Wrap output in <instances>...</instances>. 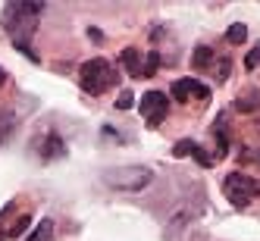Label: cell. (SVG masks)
I'll return each instance as SVG.
<instances>
[{"label":"cell","instance_id":"obj_1","mask_svg":"<svg viewBox=\"0 0 260 241\" xmlns=\"http://www.w3.org/2000/svg\"><path fill=\"white\" fill-rule=\"evenodd\" d=\"M41 13H44V4H28V0H16V4H7L4 10V28L10 35V41L28 60H38V53L31 50V38H35Z\"/></svg>","mask_w":260,"mask_h":241},{"label":"cell","instance_id":"obj_2","mask_svg":"<svg viewBox=\"0 0 260 241\" xmlns=\"http://www.w3.org/2000/svg\"><path fill=\"white\" fill-rule=\"evenodd\" d=\"M104 182H107L113 191H128V194H138V191H144L147 185L154 182V169H151V166H141V163L110 166V169H104Z\"/></svg>","mask_w":260,"mask_h":241},{"label":"cell","instance_id":"obj_3","mask_svg":"<svg viewBox=\"0 0 260 241\" xmlns=\"http://www.w3.org/2000/svg\"><path fill=\"white\" fill-rule=\"evenodd\" d=\"M79 85H82L85 94L98 97V94H104V91H110V88L116 85V69L110 66L104 57H94V60L82 63V69H79Z\"/></svg>","mask_w":260,"mask_h":241},{"label":"cell","instance_id":"obj_4","mask_svg":"<svg viewBox=\"0 0 260 241\" xmlns=\"http://www.w3.org/2000/svg\"><path fill=\"white\" fill-rule=\"evenodd\" d=\"M222 194L232 207H251V203L260 197V182L254 176L245 173H229L226 182H222Z\"/></svg>","mask_w":260,"mask_h":241},{"label":"cell","instance_id":"obj_5","mask_svg":"<svg viewBox=\"0 0 260 241\" xmlns=\"http://www.w3.org/2000/svg\"><path fill=\"white\" fill-rule=\"evenodd\" d=\"M170 97L179 104H191V100H207L210 97V88L198 82V79H176L170 88Z\"/></svg>","mask_w":260,"mask_h":241},{"label":"cell","instance_id":"obj_6","mask_svg":"<svg viewBox=\"0 0 260 241\" xmlns=\"http://www.w3.org/2000/svg\"><path fill=\"white\" fill-rule=\"evenodd\" d=\"M138 110L147 119V125H160L163 116H166V110H170V100H166L163 91H147V94L141 97V104H138Z\"/></svg>","mask_w":260,"mask_h":241},{"label":"cell","instance_id":"obj_7","mask_svg":"<svg viewBox=\"0 0 260 241\" xmlns=\"http://www.w3.org/2000/svg\"><path fill=\"white\" fill-rule=\"evenodd\" d=\"M38 157L44 160V163H53V160H63L66 157V141L60 138V132H50L38 141Z\"/></svg>","mask_w":260,"mask_h":241},{"label":"cell","instance_id":"obj_8","mask_svg":"<svg viewBox=\"0 0 260 241\" xmlns=\"http://www.w3.org/2000/svg\"><path fill=\"white\" fill-rule=\"evenodd\" d=\"M122 66L128 69V76H132V79H141V69H144L141 50H138V47H125V50H122Z\"/></svg>","mask_w":260,"mask_h":241},{"label":"cell","instance_id":"obj_9","mask_svg":"<svg viewBox=\"0 0 260 241\" xmlns=\"http://www.w3.org/2000/svg\"><path fill=\"white\" fill-rule=\"evenodd\" d=\"M213 63V50L207 47V44H201V47H194V53H191V69H207Z\"/></svg>","mask_w":260,"mask_h":241},{"label":"cell","instance_id":"obj_10","mask_svg":"<svg viewBox=\"0 0 260 241\" xmlns=\"http://www.w3.org/2000/svg\"><path fill=\"white\" fill-rule=\"evenodd\" d=\"M25 241H53V219H41Z\"/></svg>","mask_w":260,"mask_h":241},{"label":"cell","instance_id":"obj_11","mask_svg":"<svg viewBox=\"0 0 260 241\" xmlns=\"http://www.w3.org/2000/svg\"><path fill=\"white\" fill-rule=\"evenodd\" d=\"M25 229H28V216H19L10 229H0V241H7V238H19Z\"/></svg>","mask_w":260,"mask_h":241},{"label":"cell","instance_id":"obj_12","mask_svg":"<svg viewBox=\"0 0 260 241\" xmlns=\"http://www.w3.org/2000/svg\"><path fill=\"white\" fill-rule=\"evenodd\" d=\"M226 41H229V44H245V41H248V25H241V22L229 25V31H226Z\"/></svg>","mask_w":260,"mask_h":241},{"label":"cell","instance_id":"obj_13","mask_svg":"<svg viewBox=\"0 0 260 241\" xmlns=\"http://www.w3.org/2000/svg\"><path fill=\"white\" fill-rule=\"evenodd\" d=\"M157 66H160V53H157V50H151V53H147V60H144V69H141V79H151L154 72H157Z\"/></svg>","mask_w":260,"mask_h":241},{"label":"cell","instance_id":"obj_14","mask_svg":"<svg viewBox=\"0 0 260 241\" xmlns=\"http://www.w3.org/2000/svg\"><path fill=\"white\" fill-rule=\"evenodd\" d=\"M194 151V141H179L176 147H173V157H188Z\"/></svg>","mask_w":260,"mask_h":241},{"label":"cell","instance_id":"obj_15","mask_svg":"<svg viewBox=\"0 0 260 241\" xmlns=\"http://www.w3.org/2000/svg\"><path fill=\"white\" fill-rule=\"evenodd\" d=\"M119 110H132L135 107V97H132V91H119V100H116Z\"/></svg>","mask_w":260,"mask_h":241},{"label":"cell","instance_id":"obj_16","mask_svg":"<svg viewBox=\"0 0 260 241\" xmlns=\"http://www.w3.org/2000/svg\"><path fill=\"white\" fill-rule=\"evenodd\" d=\"M10 128H13V116L4 113V116H0V144H4V138L10 135Z\"/></svg>","mask_w":260,"mask_h":241},{"label":"cell","instance_id":"obj_17","mask_svg":"<svg viewBox=\"0 0 260 241\" xmlns=\"http://www.w3.org/2000/svg\"><path fill=\"white\" fill-rule=\"evenodd\" d=\"M245 66H248V69H257V66H260V41H257V44H254V50L248 53V60H245Z\"/></svg>","mask_w":260,"mask_h":241},{"label":"cell","instance_id":"obj_18","mask_svg":"<svg viewBox=\"0 0 260 241\" xmlns=\"http://www.w3.org/2000/svg\"><path fill=\"white\" fill-rule=\"evenodd\" d=\"M4 82H7V69H4V66H0V85H4Z\"/></svg>","mask_w":260,"mask_h":241}]
</instances>
